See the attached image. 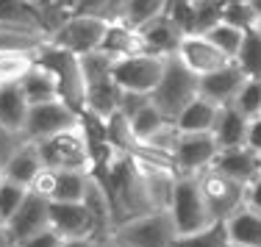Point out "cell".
<instances>
[{
	"mask_svg": "<svg viewBox=\"0 0 261 247\" xmlns=\"http://www.w3.org/2000/svg\"><path fill=\"white\" fill-rule=\"evenodd\" d=\"M36 147H39V156L45 161V167H50V170L95 172V147H92V136L86 131V122L36 142Z\"/></svg>",
	"mask_w": 261,
	"mask_h": 247,
	"instance_id": "cell-1",
	"label": "cell"
},
{
	"mask_svg": "<svg viewBox=\"0 0 261 247\" xmlns=\"http://www.w3.org/2000/svg\"><path fill=\"white\" fill-rule=\"evenodd\" d=\"M200 78L195 72H189L175 56L167 59V67H164V75H161L159 86L150 92V103L156 106L164 117H170L175 122V117L200 95Z\"/></svg>",
	"mask_w": 261,
	"mask_h": 247,
	"instance_id": "cell-2",
	"label": "cell"
},
{
	"mask_svg": "<svg viewBox=\"0 0 261 247\" xmlns=\"http://www.w3.org/2000/svg\"><path fill=\"white\" fill-rule=\"evenodd\" d=\"M111 236L120 239L125 247H172L178 231L167 208L139 214V217L122 219L120 225L111 231Z\"/></svg>",
	"mask_w": 261,
	"mask_h": 247,
	"instance_id": "cell-3",
	"label": "cell"
},
{
	"mask_svg": "<svg viewBox=\"0 0 261 247\" xmlns=\"http://www.w3.org/2000/svg\"><path fill=\"white\" fill-rule=\"evenodd\" d=\"M170 211L172 222H175L178 236L181 233H195L200 228L211 225V214L206 208V200H203L200 183H197V175H178L175 186H172V197H170Z\"/></svg>",
	"mask_w": 261,
	"mask_h": 247,
	"instance_id": "cell-4",
	"label": "cell"
},
{
	"mask_svg": "<svg viewBox=\"0 0 261 247\" xmlns=\"http://www.w3.org/2000/svg\"><path fill=\"white\" fill-rule=\"evenodd\" d=\"M170 56H156V53H134L125 59H117L111 67V75H114L117 86L122 92H136V95H150L159 86L161 75H164V67Z\"/></svg>",
	"mask_w": 261,
	"mask_h": 247,
	"instance_id": "cell-5",
	"label": "cell"
},
{
	"mask_svg": "<svg viewBox=\"0 0 261 247\" xmlns=\"http://www.w3.org/2000/svg\"><path fill=\"white\" fill-rule=\"evenodd\" d=\"M36 61H42L45 67H50L53 75L59 78V92L61 100L70 103L75 111L84 114V97H86V84H84V70H81V56L61 50L47 42L45 47L39 50Z\"/></svg>",
	"mask_w": 261,
	"mask_h": 247,
	"instance_id": "cell-6",
	"label": "cell"
},
{
	"mask_svg": "<svg viewBox=\"0 0 261 247\" xmlns=\"http://www.w3.org/2000/svg\"><path fill=\"white\" fill-rule=\"evenodd\" d=\"M84 125V114L75 111L70 103L59 100H47V103H36L28 108V120L22 128V139L28 142H42L53 133L70 131V128Z\"/></svg>",
	"mask_w": 261,
	"mask_h": 247,
	"instance_id": "cell-7",
	"label": "cell"
},
{
	"mask_svg": "<svg viewBox=\"0 0 261 247\" xmlns=\"http://www.w3.org/2000/svg\"><path fill=\"white\" fill-rule=\"evenodd\" d=\"M109 31V22L97 20V17H86V14H70L59 28L50 34V45L70 50L75 56H86L92 50H100L103 36Z\"/></svg>",
	"mask_w": 261,
	"mask_h": 247,
	"instance_id": "cell-8",
	"label": "cell"
},
{
	"mask_svg": "<svg viewBox=\"0 0 261 247\" xmlns=\"http://www.w3.org/2000/svg\"><path fill=\"white\" fill-rule=\"evenodd\" d=\"M197 183H200L203 200H206V208L214 222H225L231 214L245 206V186L217 172L214 167L197 172Z\"/></svg>",
	"mask_w": 261,
	"mask_h": 247,
	"instance_id": "cell-9",
	"label": "cell"
},
{
	"mask_svg": "<svg viewBox=\"0 0 261 247\" xmlns=\"http://www.w3.org/2000/svg\"><path fill=\"white\" fill-rule=\"evenodd\" d=\"M220 153L214 133H178L172 147V167L178 175H197L208 170L214 156Z\"/></svg>",
	"mask_w": 261,
	"mask_h": 247,
	"instance_id": "cell-10",
	"label": "cell"
},
{
	"mask_svg": "<svg viewBox=\"0 0 261 247\" xmlns=\"http://www.w3.org/2000/svg\"><path fill=\"white\" fill-rule=\"evenodd\" d=\"M45 228H50V200L42 197L39 192H34V189H28L25 200H22L20 208L6 219L3 231L9 233V239L17 244V242H22V239L34 236V233L45 231Z\"/></svg>",
	"mask_w": 261,
	"mask_h": 247,
	"instance_id": "cell-11",
	"label": "cell"
},
{
	"mask_svg": "<svg viewBox=\"0 0 261 247\" xmlns=\"http://www.w3.org/2000/svg\"><path fill=\"white\" fill-rule=\"evenodd\" d=\"M175 59L181 61L189 72H195L197 78L208 75V72L220 70V67H225V64H231V59L222 56L217 45H211V39L206 34H184V39L178 42Z\"/></svg>",
	"mask_w": 261,
	"mask_h": 247,
	"instance_id": "cell-12",
	"label": "cell"
},
{
	"mask_svg": "<svg viewBox=\"0 0 261 247\" xmlns=\"http://www.w3.org/2000/svg\"><path fill=\"white\" fill-rule=\"evenodd\" d=\"M50 228L61 239H97L95 222L86 211L84 200L78 203H59L50 200Z\"/></svg>",
	"mask_w": 261,
	"mask_h": 247,
	"instance_id": "cell-13",
	"label": "cell"
},
{
	"mask_svg": "<svg viewBox=\"0 0 261 247\" xmlns=\"http://www.w3.org/2000/svg\"><path fill=\"white\" fill-rule=\"evenodd\" d=\"M84 206L89 211L92 222H95V236H109L117 228V211H114V200H111L109 189H106L103 178L97 172H89L86 181V192H84Z\"/></svg>",
	"mask_w": 261,
	"mask_h": 247,
	"instance_id": "cell-14",
	"label": "cell"
},
{
	"mask_svg": "<svg viewBox=\"0 0 261 247\" xmlns=\"http://www.w3.org/2000/svg\"><path fill=\"white\" fill-rule=\"evenodd\" d=\"M242 84H245V72L239 70V64L231 61V64L220 67V70L208 72V75H200V97H206L211 100L214 106H231L236 92L242 89Z\"/></svg>",
	"mask_w": 261,
	"mask_h": 247,
	"instance_id": "cell-15",
	"label": "cell"
},
{
	"mask_svg": "<svg viewBox=\"0 0 261 247\" xmlns=\"http://www.w3.org/2000/svg\"><path fill=\"white\" fill-rule=\"evenodd\" d=\"M211 167H214L217 172H222V175H228L231 181L247 186V183L261 172V156L253 153L250 147H245V145L242 147H228V150L217 153Z\"/></svg>",
	"mask_w": 261,
	"mask_h": 247,
	"instance_id": "cell-16",
	"label": "cell"
},
{
	"mask_svg": "<svg viewBox=\"0 0 261 247\" xmlns=\"http://www.w3.org/2000/svg\"><path fill=\"white\" fill-rule=\"evenodd\" d=\"M45 170V161H42L39 156V147H36V142H28L22 139V145L14 150V156L6 161L3 167V178H9V181L20 183V186H34L36 175Z\"/></svg>",
	"mask_w": 261,
	"mask_h": 247,
	"instance_id": "cell-17",
	"label": "cell"
},
{
	"mask_svg": "<svg viewBox=\"0 0 261 247\" xmlns=\"http://www.w3.org/2000/svg\"><path fill=\"white\" fill-rule=\"evenodd\" d=\"M47 39H50V36L36 25L0 20V53H11V50L39 53L42 47L47 45Z\"/></svg>",
	"mask_w": 261,
	"mask_h": 247,
	"instance_id": "cell-18",
	"label": "cell"
},
{
	"mask_svg": "<svg viewBox=\"0 0 261 247\" xmlns=\"http://www.w3.org/2000/svg\"><path fill=\"white\" fill-rule=\"evenodd\" d=\"M139 36H142V45H145V53L175 56L178 42L184 39V31L164 14V17H159V20L142 25V28H139Z\"/></svg>",
	"mask_w": 261,
	"mask_h": 247,
	"instance_id": "cell-19",
	"label": "cell"
},
{
	"mask_svg": "<svg viewBox=\"0 0 261 247\" xmlns=\"http://www.w3.org/2000/svg\"><path fill=\"white\" fill-rule=\"evenodd\" d=\"M20 89H22V95H25V100L31 103V106H36V103H47V100H59L61 97L59 78H56L53 70L45 67L42 61H36L25 75H22Z\"/></svg>",
	"mask_w": 261,
	"mask_h": 247,
	"instance_id": "cell-20",
	"label": "cell"
},
{
	"mask_svg": "<svg viewBox=\"0 0 261 247\" xmlns=\"http://www.w3.org/2000/svg\"><path fill=\"white\" fill-rule=\"evenodd\" d=\"M217 114H220V106H214L211 100L197 95L195 100L175 117V128L181 133H211V128H214V122H217Z\"/></svg>",
	"mask_w": 261,
	"mask_h": 247,
	"instance_id": "cell-21",
	"label": "cell"
},
{
	"mask_svg": "<svg viewBox=\"0 0 261 247\" xmlns=\"http://www.w3.org/2000/svg\"><path fill=\"white\" fill-rule=\"evenodd\" d=\"M28 108H31V103L25 100L20 84L0 86V125L3 128H9V131L22 136V128H25V120H28Z\"/></svg>",
	"mask_w": 261,
	"mask_h": 247,
	"instance_id": "cell-22",
	"label": "cell"
},
{
	"mask_svg": "<svg viewBox=\"0 0 261 247\" xmlns=\"http://www.w3.org/2000/svg\"><path fill=\"white\" fill-rule=\"evenodd\" d=\"M100 50L109 53L114 61L125 59V56H134V53H142L145 45H142L139 28H130L128 22H109V31L103 36Z\"/></svg>",
	"mask_w": 261,
	"mask_h": 247,
	"instance_id": "cell-23",
	"label": "cell"
},
{
	"mask_svg": "<svg viewBox=\"0 0 261 247\" xmlns=\"http://www.w3.org/2000/svg\"><path fill=\"white\" fill-rule=\"evenodd\" d=\"M225 228H228V239H231V244L261 247V214L253 211V208L242 206L239 211L225 219Z\"/></svg>",
	"mask_w": 261,
	"mask_h": 247,
	"instance_id": "cell-24",
	"label": "cell"
},
{
	"mask_svg": "<svg viewBox=\"0 0 261 247\" xmlns=\"http://www.w3.org/2000/svg\"><path fill=\"white\" fill-rule=\"evenodd\" d=\"M220 150H228V147H242L245 145V133H247V117L239 114L233 106H222L220 114H217V122L211 128Z\"/></svg>",
	"mask_w": 261,
	"mask_h": 247,
	"instance_id": "cell-25",
	"label": "cell"
},
{
	"mask_svg": "<svg viewBox=\"0 0 261 247\" xmlns=\"http://www.w3.org/2000/svg\"><path fill=\"white\" fill-rule=\"evenodd\" d=\"M170 117H164L161 111L153 106L150 100L145 103L142 108H136L134 114L128 117V125H130V133H134V145H130V150H134L136 145H142V142H147L153 136V133H159L161 128H167L170 125ZM128 150V153H130Z\"/></svg>",
	"mask_w": 261,
	"mask_h": 247,
	"instance_id": "cell-26",
	"label": "cell"
},
{
	"mask_svg": "<svg viewBox=\"0 0 261 247\" xmlns=\"http://www.w3.org/2000/svg\"><path fill=\"white\" fill-rule=\"evenodd\" d=\"M86 181H89V172H81V170H53V183H50V195H47V200H59V203H78V200H84Z\"/></svg>",
	"mask_w": 261,
	"mask_h": 247,
	"instance_id": "cell-27",
	"label": "cell"
},
{
	"mask_svg": "<svg viewBox=\"0 0 261 247\" xmlns=\"http://www.w3.org/2000/svg\"><path fill=\"white\" fill-rule=\"evenodd\" d=\"M228 244H231V239H228L225 222H211V225L200 228L195 233H181L172 242V247H228Z\"/></svg>",
	"mask_w": 261,
	"mask_h": 247,
	"instance_id": "cell-28",
	"label": "cell"
},
{
	"mask_svg": "<svg viewBox=\"0 0 261 247\" xmlns=\"http://www.w3.org/2000/svg\"><path fill=\"white\" fill-rule=\"evenodd\" d=\"M236 64L245 72V78H261V31L258 25L245 31V39H242L239 56H236Z\"/></svg>",
	"mask_w": 261,
	"mask_h": 247,
	"instance_id": "cell-29",
	"label": "cell"
},
{
	"mask_svg": "<svg viewBox=\"0 0 261 247\" xmlns=\"http://www.w3.org/2000/svg\"><path fill=\"white\" fill-rule=\"evenodd\" d=\"M39 53H25V50H11V53H0V86L9 84H20L22 75L36 64Z\"/></svg>",
	"mask_w": 261,
	"mask_h": 247,
	"instance_id": "cell-30",
	"label": "cell"
},
{
	"mask_svg": "<svg viewBox=\"0 0 261 247\" xmlns=\"http://www.w3.org/2000/svg\"><path fill=\"white\" fill-rule=\"evenodd\" d=\"M125 3L128 0H75L72 14L97 17L106 22H122L125 20Z\"/></svg>",
	"mask_w": 261,
	"mask_h": 247,
	"instance_id": "cell-31",
	"label": "cell"
},
{
	"mask_svg": "<svg viewBox=\"0 0 261 247\" xmlns=\"http://www.w3.org/2000/svg\"><path fill=\"white\" fill-rule=\"evenodd\" d=\"M167 6L170 0H128L125 3V20L130 28H142L147 22L159 20V17L167 14Z\"/></svg>",
	"mask_w": 261,
	"mask_h": 247,
	"instance_id": "cell-32",
	"label": "cell"
},
{
	"mask_svg": "<svg viewBox=\"0 0 261 247\" xmlns=\"http://www.w3.org/2000/svg\"><path fill=\"white\" fill-rule=\"evenodd\" d=\"M206 36L211 39V45L220 47V53H222V56H228V59L233 61L236 56H239L242 39H245V31L236 28V25H231V22H217V25L211 28Z\"/></svg>",
	"mask_w": 261,
	"mask_h": 247,
	"instance_id": "cell-33",
	"label": "cell"
},
{
	"mask_svg": "<svg viewBox=\"0 0 261 247\" xmlns=\"http://www.w3.org/2000/svg\"><path fill=\"white\" fill-rule=\"evenodd\" d=\"M231 106L239 111V114H245L247 120H250V117H258L261 114V78H245V84L236 92Z\"/></svg>",
	"mask_w": 261,
	"mask_h": 247,
	"instance_id": "cell-34",
	"label": "cell"
},
{
	"mask_svg": "<svg viewBox=\"0 0 261 247\" xmlns=\"http://www.w3.org/2000/svg\"><path fill=\"white\" fill-rule=\"evenodd\" d=\"M195 6V14H192V34H208L217 22H222V6L225 0H200Z\"/></svg>",
	"mask_w": 261,
	"mask_h": 247,
	"instance_id": "cell-35",
	"label": "cell"
},
{
	"mask_svg": "<svg viewBox=\"0 0 261 247\" xmlns=\"http://www.w3.org/2000/svg\"><path fill=\"white\" fill-rule=\"evenodd\" d=\"M0 20H11V22H25V25L42 28V14L36 6L22 3V0H0ZM45 31V28H42ZM47 34V31H45Z\"/></svg>",
	"mask_w": 261,
	"mask_h": 247,
	"instance_id": "cell-36",
	"label": "cell"
},
{
	"mask_svg": "<svg viewBox=\"0 0 261 247\" xmlns=\"http://www.w3.org/2000/svg\"><path fill=\"white\" fill-rule=\"evenodd\" d=\"M222 22H231V25L242 28V31H250L258 25V17L247 0H228L222 6Z\"/></svg>",
	"mask_w": 261,
	"mask_h": 247,
	"instance_id": "cell-37",
	"label": "cell"
},
{
	"mask_svg": "<svg viewBox=\"0 0 261 247\" xmlns=\"http://www.w3.org/2000/svg\"><path fill=\"white\" fill-rule=\"evenodd\" d=\"M25 195H28V186H20V183L9 181V178L0 181V217H3V225H6V219L20 208V203L25 200Z\"/></svg>",
	"mask_w": 261,
	"mask_h": 247,
	"instance_id": "cell-38",
	"label": "cell"
},
{
	"mask_svg": "<svg viewBox=\"0 0 261 247\" xmlns=\"http://www.w3.org/2000/svg\"><path fill=\"white\" fill-rule=\"evenodd\" d=\"M22 145V136L14 131H9V128L0 125V172H3L6 161H9L11 156H14V150Z\"/></svg>",
	"mask_w": 261,
	"mask_h": 247,
	"instance_id": "cell-39",
	"label": "cell"
},
{
	"mask_svg": "<svg viewBox=\"0 0 261 247\" xmlns=\"http://www.w3.org/2000/svg\"><path fill=\"white\" fill-rule=\"evenodd\" d=\"M61 244H64V239H61L53 228H45V231H39V233H34V236L17 242L14 247H61Z\"/></svg>",
	"mask_w": 261,
	"mask_h": 247,
	"instance_id": "cell-40",
	"label": "cell"
},
{
	"mask_svg": "<svg viewBox=\"0 0 261 247\" xmlns=\"http://www.w3.org/2000/svg\"><path fill=\"white\" fill-rule=\"evenodd\" d=\"M245 147L261 156V114L247 120V133H245Z\"/></svg>",
	"mask_w": 261,
	"mask_h": 247,
	"instance_id": "cell-41",
	"label": "cell"
},
{
	"mask_svg": "<svg viewBox=\"0 0 261 247\" xmlns=\"http://www.w3.org/2000/svg\"><path fill=\"white\" fill-rule=\"evenodd\" d=\"M245 206L261 214V172L245 186Z\"/></svg>",
	"mask_w": 261,
	"mask_h": 247,
	"instance_id": "cell-42",
	"label": "cell"
},
{
	"mask_svg": "<svg viewBox=\"0 0 261 247\" xmlns=\"http://www.w3.org/2000/svg\"><path fill=\"white\" fill-rule=\"evenodd\" d=\"M95 247H125V244H122L120 239H114V236L109 233V236H100V239H95Z\"/></svg>",
	"mask_w": 261,
	"mask_h": 247,
	"instance_id": "cell-43",
	"label": "cell"
},
{
	"mask_svg": "<svg viewBox=\"0 0 261 247\" xmlns=\"http://www.w3.org/2000/svg\"><path fill=\"white\" fill-rule=\"evenodd\" d=\"M61 247H95V239H64Z\"/></svg>",
	"mask_w": 261,
	"mask_h": 247,
	"instance_id": "cell-44",
	"label": "cell"
},
{
	"mask_svg": "<svg viewBox=\"0 0 261 247\" xmlns=\"http://www.w3.org/2000/svg\"><path fill=\"white\" fill-rule=\"evenodd\" d=\"M0 247H14V242L9 239V233H6V231H0Z\"/></svg>",
	"mask_w": 261,
	"mask_h": 247,
	"instance_id": "cell-45",
	"label": "cell"
},
{
	"mask_svg": "<svg viewBox=\"0 0 261 247\" xmlns=\"http://www.w3.org/2000/svg\"><path fill=\"white\" fill-rule=\"evenodd\" d=\"M247 3L253 6V11H256V17H258V22H261V0H247Z\"/></svg>",
	"mask_w": 261,
	"mask_h": 247,
	"instance_id": "cell-46",
	"label": "cell"
},
{
	"mask_svg": "<svg viewBox=\"0 0 261 247\" xmlns=\"http://www.w3.org/2000/svg\"><path fill=\"white\" fill-rule=\"evenodd\" d=\"M22 3H31V6H36V9H39V0H22Z\"/></svg>",
	"mask_w": 261,
	"mask_h": 247,
	"instance_id": "cell-47",
	"label": "cell"
},
{
	"mask_svg": "<svg viewBox=\"0 0 261 247\" xmlns=\"http://www.w3.org/2000/svg\"><path fill=\"white\" fill-rule=\"evenodd\" d=\"M0 231H3V217H0Z\"/></svg>",
	"mask_w": 261,
	"mask_h": 247,
	"instance_id": "cell-48",
	"label": "cell"
},
{
	"mask_svg": "<svg viewBox=\"0 0 261 247\" xmlns=\"http://www.w3.org/2000/svg\"><path fill=\"white\" fill-rule=\"evenodd\" d=\"M228 247H239V244H228Z\"/></svg>",
	"mask_w": 261,
	"mask_h": 247,
	"instance_id": "cell-49",
	"label": "cell"
},
{
	"mask_svg": "<svg viewBox=\"0 0 261 247\" xmlns=\"http://www.w3.org/2000/svg\"><path fill=\"white\" fill-rule=\"evenodd\" d=\"M0 181H3V172H0Z\"/></svg>",
	"mask_w": 261,
	"mask_h": 247,
	"instance_id": "cell-50",
	"label": "cell"
},
{
	"mask_svg": "<svg viewBox=\"0 0 261 247\" xmlns=\"http://www.w3.org/2000/svg\"><path fill=\"white\" fill-rule=\"evenodd\" d=\"M192 3H200V0H192Z\"/></svg>",
	"mask_w": 261,
	"mask_h": 247,
	"instance_id": "cell-51",
	"label": "cell"
},
{
	"mask_svg": "<svg viewBox=\"0 0 261 247\" xmlns=\"http://www.w3.org/2000/svg\"><path fill=\"white\" fill-rule=\"evenodd\" d=\"M258 31H261V22H258Z\"/></svg>",
	"mask_w": 261,
	"mask_h": 247,
	"instance_id": "cell-52",
	"label": "cell"
}]
</instances>
